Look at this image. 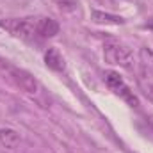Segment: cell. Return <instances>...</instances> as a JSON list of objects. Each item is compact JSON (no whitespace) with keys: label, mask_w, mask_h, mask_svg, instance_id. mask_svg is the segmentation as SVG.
<instances>
[{"label":"cell","mask_w":153,"mask_h":153,"mask_svg":"<svg viewBox=\"0 0 153 153\" xmlns=\"http://www.w3.org/2000/svg\"><path fill=\"white\" fill-rule=\"evenodd\" d=\"M0 29H5L13 36L25 41H36L38 36V18H9L0 20Z\"/></svg>","instance_id":"cell-1"},{"label":"cell","mask_w":153,"mask_h":153,"mask_svg":"<svg viewBox=\"0 0 153 153\" xmlns=\"http://www.w3.org/2000/svg\"><path fill=\"white\" fill-rule=\"evenodd\" d=\"M103 59L109 64L123 66V68H130L134 62L132 50L126 48L125 45H119V43H107L103 46Z\"/></svg>","instance_id":"cell-2"},{"label":"cell","mask_w":153,"mask_h":153,"mask_svg":"<svg viewBox=\"0 0 153 153\" xmlns=\"http://www.w3.org/2000/svg\"><path fill=\"white\" fill-rule=\"evenodd\" d=\"M105 84H107V87L117 94L121 100H125L130 107H137L139 105V100H137V96L134 94V91L126 85V82L119 76V73H116V71H109L107 75H105Z\"/></svg>","instance_id":"cell-3"},{"label":"cell","mask_w":153,"mask_h":153,"mask_svg":"<svg viewBox=\"0 0 153 153\" xmlns=\"http://www.w3.org/2000/svg\"><path fill=\"white\" fill-rule=\"evenodd\" d=\"M7 70H9V75L13 78V82L23 91V93H27V94H36L38 93V80L34 78L32 73H29V71H25V70H22V68H16V66H7Z\"/></svg>","instance_id":"cell-4"},{"label":"cell","mask_w":153,"mask_h":153,"mask_svg":"<svg viewBox=\"0 0 153 153\" xmlns=\"http://www.w3.org/2000/svg\"><path fill=\"white\" fill-rule=\"evenodd\" d=\"M59 23L53 20V18H48V16H43L38 18V36L39 39L45 38H53L59 34Z\"/></svg>","instance_id":"cell-5"},{"label":"cell","mask_w":153,"mask_h":153,"mask_svg":"<svg viewBox=\"0 0 153 153\" xmlns=\"http://www.w3.org/2000/svg\"><path fill=\"white\" fill-rule=\"evenodd\" d=\"M0 144L9 152L18 150L20 144H22L20 134L16 130H13V128H0Z\"/></svg>","instance_id":"cell-6"},{"label":"cell","mask_w":153,"mask_h":153,"mask_svg":"<svg viewBox=\"0 0 153 153\" xmlns=\"http://www.w3.org/2000/svg\"><path fill=\"white\" fill-rule=\"evenodd\" d=\"M91 20L98 25H123L126 23L125 18L117 16V14H111V13H103V11H98V9H93L91 11Z\"/></svg>","instance_id":"cell-7"},{"label":"cell","mask_w":153,"mask_h":153,"mask_svg":"<svg viewBox=\"0 0 153 153\" xmlns=\"http://www.w3.org/2000/svg\"><path fill=\"white\" fill-rule=\"evenodd\" d=\"M45 64L53 71H64V68H66L64 57L61 55V52L57 48H48L45 52Z\"/></svg>","instance_id":"cell-8"},{"label":"cell","mask_w":153,"mask_h":153,"mask_svg":"<svg viewBox=\"0 0 153 153\" xmlns=\"http://www.w3.org/2000/svg\"><path fill=\"white\" fill-rule=\"evenodd\" d=\"M57 2V5H59V9L61 11H64V13H71V11H75L76 9V0H55Z\"/></svg>","instance_id":"cell-9"},{"label":"cell","mask_w":153,"mask_h":153,"mask_svg":"<svg viewBox=\"0 0 153 153\" xmlns=\"http://www.w3.org/2000/svg\"><path fill=\"white\" fill-rule=\"evenodd\" d=\"M143 27H144V29H150V30H153V18H152V20H148Z\"/></svg>","instance_id":"cell-10"}]
</instances>
